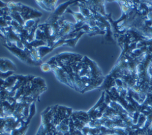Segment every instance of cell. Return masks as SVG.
Returning <instances> with one entry per match:
<instances>
[{"label": "cell", "instance_id": "6da1fadb", "mask_svg": "<svg viewBox=\"0 0 152 135\" xmlns=\"http://www.w3.org/2000/svg\"><path fill=\"white\" fill-rule=\"evenodd\" d=\"M86 57L64 52L52 57L45 63L61 82L84 93L94 87L90 83L91 66L87 68Z\"/></svg>", "mask_w": 152, "mask_h": 135}, {"label": "cell", "instance_id": "3957f363", "mask_svg": "<svg viewBox=\"0 0 152 135\" xmlns=\"http://www.w3.org/2000/svg\"><path fill=\"white\" fill-rule=\"evenodd\" d=\"M15 69L12 62L7 59H0V78H5L12 75Z\"/></svg>", "mask_w": 152, "mask_h": 135}, {"label": "cell", "instance_id": "7a4b0ae2", "mask_svg": "<svg viewBox=\"0 0 152 135\" xmlns=\"http://www.w3.org/2000/svg\"><path fill=\"white\" fill-rule=\"evenodd\" d=\"M72 111L59 105L48 107L41 114L40 126L36 135H77L71 120Z\"/></svg>", "mask_w": 152, "mask_h": 135}, {"label": "cell", "instance_id": "277c9868", "mask_svg": "<svg viewBox=\"0 0 152 135\" xmlns=\"http://www.w3.org/2000/svg\"><path fill=\"white\" fill-rule=\"evenodd\" d=\"M38 5L43 9L48 11H53L55 10V5L57 1H36Z\"/></svg>", "mask_w": 152, "mask_h": 135}]
</instances>
